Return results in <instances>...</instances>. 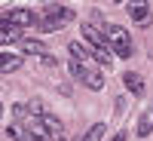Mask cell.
<instances>
[{"label":"cell","mask_w":153,"mask_h":141,"mask_svg":"<svg viewBox=\"0 0 153 141\" xmlns=\"http://www.w3.org/2000/svg\"><path fill=\"white\" fill-rule=\"evenodd\" d=\"M71 22H74V12H71L68 6H46L43 16L37 19V28L46 31V34H52V31H61V28L71 25Z\"/></svg>","instance_id":"obj_1"},{"label":"cell","mask_w":153,"mask_h":141,"mask_svg":"<svg viewBox=\"0 0 153 141\" xmlns=\"http://www.w3.org/2000/svg\"><path fill=\"white\" fill-rule=\"evenodd\" d=\"M107 49L120 58H129L135 49H132V40H129V31L120 28V25H107Z\"/></svg>","instance_id":"obj_2"},{"label":"cell","mask_w":153,"mask_h":141,"mask_svg":"<svg viewBox=\"0 0 153 141\" xmlns=\"http://www.w3.org/2000/svg\"><path fill=\"white\" fill-rule=\"evenodd\" d=\"M6 25H12V28H34L37 25V16L31 9H9L6 16H3Z\"/></svg>","instance_id":"obj_3"},{"label":"cell","mask_w":153,"mask_h":141,"mask_svg":"<svg viewBox=\"0 0 153 141\" xmlns=\"http://www.w3.org/2000/svg\"><path fill=\"white\" fill-rule=\"evenodd\" d=\"M129 19L135 25L147 28L150 25V0H129Z\"/></svg>","instance_id":"obj_4"},{"label":"cell","mask_w":153,"mask_h":141,"mask_svg":"<svg viewBox=\"0 0 153 141\" xmlns=\"http://www.w3.org/2000/svg\"><path fill=\"white\" fill-rule=\"evenodd\" d=\"M80 34H83V40H86V46L89 49H95V46H107V40H104V31H98L95 25H80Z\"/></svg>","instance_id":"obj_5"},{"label":"cell","mask_w":153,"mask_h":141,"mask_svg":"<svg viewBox=\"0 0 153 141\" xmlns=\"http://www.w3.org/2000/svg\"><path fill=\"white\" fill-rule=\"evenodd\" d=\"M80 83L86 89H104V68H86L83 77H80Z\"/></svg>","instance_id":"obj_6"},{"label":"cell","mask_w":153,"mask_h":141,"mask_svg":"<svg viewBox=\"0 0 153 141\" xmlns=\"http://www.w3.org/2000/svg\"><path fill=\"white\" fill-rule=\"evenodd\" d=\"M40 123L46 126V132L49 135H52V141H61V135H65V126H61V120L55 117V113H40Z\"/></svg>","instance_id":"obj_7"},{"label":"cell","mask_w":153,"mask_h":141,"mask_svg":"<svg viewBox=\"0 0 153 141\" xmlns=\"http://www.w3.org/2000/svg\"><path fill=\"white\" fill-rule=\"evenodd\" d=\"M123 86L129 89L132 95H144V77L138 74V71H126L123 74Z\"/></svg>","instance_id":"obj_8"},{"label":"cell","mask_w":153,"mask_h":141,"mask_svg":"<svg viewBox=\"0 0 153 141\" xmlns=\"http://www.w3.org/2000/svg\"><path fill=\"white\" fill-rule=\"evenodd\" d=\"M22 68V55H12V52H0V74H12Z\"/></svg>","instance_id":"obj_9"},{"label":"cell","mask_w":153,"mask_h":141,"mask_svg":"<svg viewBox=\"0 0 153 141\" xmlns=\"http://www.w3.org/2000/svg\"><path fill=\"white\" fill-rule=\"evenodd\" d=\"M153 132V104L141 113V120H138V135H141V138H147Z\"/></svg>","instance_id":"obj_10"},{"label":"cell","mask_w":153,"mask_h":141,"mask_svg":"<svg viewBox=\"0 0 153 141\" xmlns=\"http://www.w3.org/2000/svg\"><path fill=\"white\" fill-rule=\"evenodd\" d=\"M89 55L98 61V68H107L110 61H113V52H110L107 46H95V49H89Z\"/></svg>","instance_id":"obj_11"},{"label":"cell","mask_w":153,"mask_h":141,"mask_svg":"<svg viewBox=\"0 0 153 141\" xmlns=\"http://www.w3.org/2000/svg\"><path fill=\"white\" fill-rule=\"evenodd\" d=\"M22 52L25 55H46V43L43 40H22Z\"/></svg>","instance_id":"obj_12"},{"label":"cell","mask_w":153,"mask_h":141,"mask_svg":"<svg viewBox=\"0 0 153 141\" xmlns=\"http://www.w3.org/2000/svg\"><path fill=\"white\" fill-rule=\"evenodd\" d=\"M68 46H71V58L86 65V58H89V46H86L83 40H74V43H68Z\"/></svg>","instance_id":"obj_13"},{"label":"cell","mask_w":153,"mask_h":141,"mask_svg":"<svg viewBox=\"0 0 153 141\" xmlns=\"http://www.w3.org/2000/svg\"><path fill=\"white\" fill-rule=\"evenodd\" d=\"M16 40H22V28H12V25H9V28L3 31V34H0V43H16Z\"/></svg>","instance_id":"obj_14"},{"label":"cell","mask_w":153,"mask_h":141,"mask_svg":"<svg viewBox=\"0 0 153 141\" xmlns=\"http://www.w3.org/2000/svg\"><path fill=\"white\" fill-rule=\"evenodd\" d=\"M101 138H104V123H95L92 129L86 132V138H83V141H101Z\"/></svg>","instance_id":"obj_15"},{"label":"cell","mask_w":153,"mask_h":141,"mask_svg":"<svg viewBox=\"0 0 153 141\" xmlns=\"http://www.w3.org/2000/svg\"><path fill=\"white\" fill-rule=\"evenodd\" d=\"M68 71H71V77H74V80H80V77H83V71H86V65H83V61H74V58H71Z\"/></svg>","instance_id":"obj_16"},{"label":"cell","mask_w":153,"mask_h":141,"mask_svg":"<svg viewBox=\"0 0 153 141\" xmlns=\"http://www.w3.org/2000/svg\"><path fill=\"white\" fill-rule=\"evenodd\" d=\"M6 132H9V138H12V141H25V138H28V132H22V126H9Z\"/></svg>","instance_id":"obj_17"},{"label":"cell","mask_w":153,"mask_h":141,"mask_svg":"<svg viewBox=\"0 0 153 141\" xmlns=\"http://www.w3.org/2000/svg\"><path fill=\"white\" fill-rule=\"evenodd\" d=\"M25 110H28V117H40L43 104H40V101H31V104H25Z\"/></svg>","instance_id":"obj_18"},{"label":"cell","mask_w":153,"mask_h":141,"mask_svg":"<svg viewBox=\"0 0 153 141\" xmlns=\"http://www.w3.org/2000/svg\"><path fill=\"white\" fill-rule=\"evenodd\" d=\"M25 113H28V110H25V104H16V107H12V117H16L19 123H22V117H25Z\"/></svg>","instance_id":"obj_19"},{"label":"cell","mask_w":153,"mask_h":141,"mask_svg":"<svg viewBox=\"0 0 153 141\" xmlns=\"http://www.w3.org/2000/svg\"><path fill=\"white\" fill-rule=\"evenodd\" d=\"M110 141H126V132H117V135H113Z\"/></svg>","instance_id":"obj_20"},{"label":"cell","mask_w":153,"mask_h":141,"mask_svg":"<svg viewBox=\"0 0 153 141\" xmlns=\"http://www.w3.org/2000/svg\"><path fill=\"white\" fill-rule=\"evenodd\" d=\"M25 141H37V138H31V135H28V138H25Z\"/></svg>","instance_id":"obj_21"},{"label":"cell","mask_w":153,"mask_h":141,"mask_svg":"<svg viewBox=\"0 0 153 141\" xmlns=\"http://www.w3.org/2000/svg\"><path fill=\"white\" fill-rule=\"evenodd\" d=\"M0 117H3V104H0Z\"/></svg>","instance_id":"obj_22"},{"label":"cell","mask_w":153,"mask_h":141,"mask_svg":"<svg viewBox=\"0 0 153 141\" xmlns=\"http://www.w3.org/2000/svg\"><path fill=\"white\" fill-rule=\"evenodd\" d=\"M113 3H123V0H113Z\"/></svg>","instance_id":"obj_23"}]
</instances>
